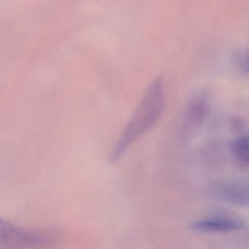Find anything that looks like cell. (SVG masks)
I'll list each match as a JSON object with an SVG mask.
<instances>
[{
	"instance_id": "obj_1",
	"label": "cell",
	"mask_w": 249,
	"mask_h": 249,
	"mask_svg": "<svg viewBox=\"0 0 249 249\" xmlns=\"http://www.w3.org/2000/svg\"><path fill=\"white\" fill-rule=\"evenodd\" d=\"M165 91L161 77L153 79L145 90L130 121L111 151L110 160L118 162L130 148L160 121L165 109Z\"/></svg>"
},
{
	"instance_id": "obj_2",
	"label": "cell",
	"mask_w": 249,
	"mask_h": 249,
	"mask_svg": "<svg viewBox=\"0 0 249 249\" xmlns=\"http://www.w3.org/2000/svg\"><path fill=\"white\" fill-rule=\"evenodd\" d=\"M58 234L55 230H26L0 217V248L47 249L55 246Z\"/></svg>"
},
{
	"instance_id": "obj_3",
	"label": "cell",
	"mask_w": 249,
	"mask_h": 249,
	"mask_svg": "<svg viewBox=\"0 0 249 249\" xmlns=\"http://www.w3.org/2000/svg\"><path fill=\"white\" fill-rule=\"evenodd\" d=\"M216 198L236 206L249 204V182L247 180L225 179L216 181L211 187Z\"/></svg>"
},
{
	"instance_id": "obj_4",
	"label": "cell",
	"mask_w": 249,
	"mask_h": 249,
	"mask_svg": "<svg viewBox=\"0 0 249 249\" xmlns=\"http://www.w3.org/2000/svg\"><path fill=\"white\" fill-rule=\"evenodd\" d=\"M190 228L197 232L222 233L241 231L245 228V222L237 218L216 216L194 221Z\"/></svg>"
},
{
	"instance_id": "obj_5",
	"label": "cell",
	"mask_w": 249,
	"mask_h": 249,
	"mask_svg": "<svg viewBox=\"0 0 249 249\" xmlns=\"http://www.w3.org/2000/svg\"><path fill=\"white\" fill-rule=\"evenodd\" d=\"M209 109L210 105L206 96L198 95L192 99L184 111V130H194L200 127L207 118Z\"/></svg>"
},
{
	"instance_id": "obj_6",
	"label": "cell",
	"mask_w": 249,
	"mask_h": 249,
	"mask_svg": "<svg viewBox=\"0 0 249 249\" xmlns=\"http://www.w3.org/2000/svg\"><path fill=\"white\" fill-rule=\"evenodd\" d=\"M231 152L235 162L243 168H248L249 164V141L248 135H241L231 144Z\"/></svg>"
},
{
	"instance_id": "obj_7",
	"label": "cell",
	"mask_w": 249,
	"mask_h": 249,
	"mask_svg": "<svg viewBox=\"0 0 249 249\" xmlns=\"http://www.w3.org/2000/svg\"><path fill=\"white\" fill-rule=\"evenodd\" d=\"M234 63L238 70H241L242 72L248 74V57L247 53L240 51L236 53L234 56Z\"/></svg>"
}]
</instances>
